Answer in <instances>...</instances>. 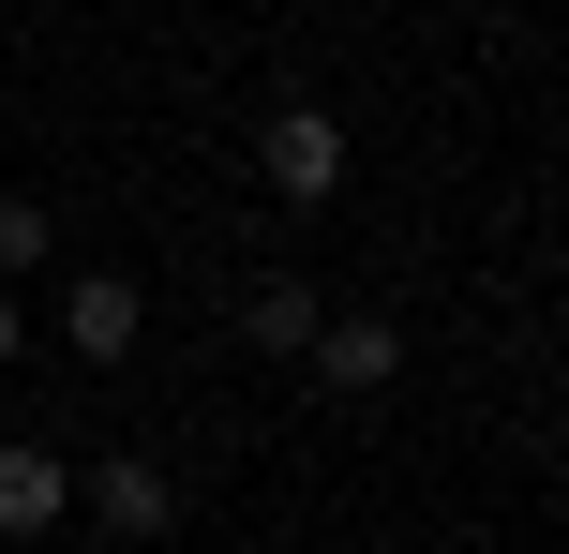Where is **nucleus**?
I'll return each mask as SVG.
<instances>
[{
	"mask_svg": "<svg viewBox=\"0 0 569 554\" xmlns=\"http://www.w3.org/2000/svg\"><path fill=\"white\" fill-rule=\"evenodd\" d=\"M256 180H270L284 210L345 195V120H330V105H270V120H256Z\"/></svg>",
	"mask_w": 569,
	"mask_h": 554,
	"instance_id": "f257e3e1",
	"label": "nucleus"
},
{
	"mask_svg": "<svg viewBox=\"0 0 569 554\" xmlns=\"http://www.w3.org/2000/svg\"><path fill=\"white\" fill-rule=\"evenodd\" d=\"M300 360H315V390H345V405H360V390H390V375H405V330H390V315H315V345H300Z\"/></svg>",
	"mask_w": 569,
	"mask_h": 554,
	"instance_id": "f03ea898",
	"label": "nucleus"
},
{
	"mask_svg": "<svg viewBox=\"0 0 569 554\" xmlns=\"http://www.w3.org/2000/svg\"><path fill=\"white\" fill-rule=\"evenodd\" d=\"M76 495L106 510V540H166V525H180V480L150 465V450H106V465L76 480Z\"/></svg>",
	"mask_w": 569,
	"mask_h": 554,
	"instance_id": "7ed1b4c3",
	"label": "nucleus"
},
{
	"mask_svg": "<svg viewBox=\"0 0 569 554\" xmlns=\"http://www.w3.org/2000/svg\"><path fill=\"white\" fill-rule=\"evenodd\" d=\"M60 510H76V465L30 450V435H0V540H46Z\"/></svg>",
	"mask_w": 569,
	"mask_h": 554,
	"instance_id": "20e7f679",
	"label": "nucleus"
},
{
	"mask_svg": "<svg viewBox=\"0 0 569 554\" xmlns=\"http://www.w3.org/2000/svg\"><path fill=\"white\" fill-rule=\"evenodd\" d=\"M60 330H76V360H120V345H136V330H150V300L120 285V270H90V285L60 300Z\"/></svg>",
	"mask_w": 569,
	"mask_h": 554,
	"instance_id": "39448f33",
	"label": "nucleus"
},
{
	"mask_svg": "<svg viewBox=\"0 0 569 554\" xmlns=\"http://www.w3.org/2000/svg\"><path fill=\"white\" fill-rule=\"evenodd\" d=\"M240 345H256V360H300L315 345V285H300V270H270V285L240 300Z\"/></svg>",
	"mask_w": 569,
	"mask_h": 554,
	"instance_id": "423d86ee",
	"label": "nucleus"
},
{
	"mask_svg": "<svg viewBox=\"0 0 569 554\" xmlns=\"http://www.w3.org/2000/svg\"><path fill=\"white\" fill-rule=\"evenodd\" d=\"M46 240H60V225H46V195H0V285H16V270L46 255Z\"/></svg>",
	"mask_w": 569,
	"mask_h": 554,
	"instance_id": "0eeeda50",
	"label": "nucleus"
},
{
	"mask_svg": "<svg viewBox=\"0 0 569 554\" xmlns=\"http://www.w3.org/2000/svg\"><path fill=\"white\" fill-rule=\"evenodd\" d=\"M0 360H16V285H0Z\"/></svg>",
	"mask_w": 569,
	"mask_h": 554,
	"instance_id": "6e6552de",
	"label": "nucleus"
}]
</instances>
